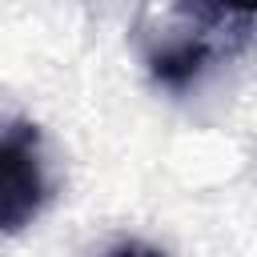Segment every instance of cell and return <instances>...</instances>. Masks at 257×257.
Masks as SVG:
<instances>
[{
    "label": "cell",
    "mask_w": 257,
    "mask_h": 257,
    "mask_svg": "<svg viewBox=\"0 0 257 257\" xmlns=\"http://www.w3.org/2000/svg\"><path fill=\"white\" fill-rule=\"evenodd\" d=\"M197 20H205V24H225V20H249L253 16V8H257V0H181Z\"/></svg>",
    "instance_id": "3"
},
{
    "label": "cell",
    "mask_w": 257,
    "mask_h": 257,
    "mask_svg": "<svg viewBox=\"0 0 257 257\" xmlns=\"http://www.w3.org/2000/svg\"><path fill=\"white\" fill-rule=\"evenodd\" d=\"M48 201V177L40 161V133L32 120H16L0 133V233H20L40 217Z\"/></svg>",
    "instance_id": "1"
},
{
    "label": "cell",
    "mask_w": 257,
    "mask_h": 257,
    "mask_svg": "<svg viewBox=\"0 0 257 257\" xmlns=\"http://www.w3.org/2000/svg\"><path fill=\"white\" fill-rule=\"evenodd\" d=\"M108 257H165V253H157L153 245H141V241H124V245L108 249Z\"/></svg>",
    "instance_id": "4"
},
{
    "label": "cell",
    "mask_w": 257,
    "mask_h": 257,
    "mask_svg": "<svg viewBox=\"0 0 257 257\" xmlns=\"http://www.w3.org/2000/svg\"><path fill=\"white\" fill-rule=\"evenodd\" d=\"M213 60H217V44L205 32L169 36V40H161V44L149 48V72L165 88H189Z\"/></svg>",
    "instance_id": "2"
}]
</instances>
